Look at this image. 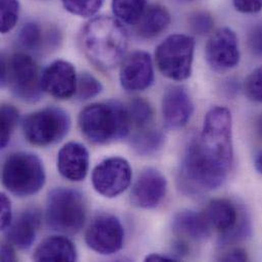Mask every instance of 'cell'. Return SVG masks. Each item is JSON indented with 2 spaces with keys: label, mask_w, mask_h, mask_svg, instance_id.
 <instances>
[{
  "label": "cell",
  "mask_w": 262,
  "mask_h": 262,
  "mask_svg": "<svg viewBox=\"0 0 262 262\" xmlns=\"http://www.w3.org/2000/svg\"><path fill=\"white\" fill-rule=\"evenodd\" d=\"M19 7L18 0H0V29L2 34L10 32L15 27L19 16Z\"/></svg>",
  "instance_id": "28"
},
{
  "label": "cell",
  "mask_w": 262,
  "mask_h": 262,
  "mask_svg": "<svg viewBox=\"0 0 262 262\" xmlns=\"http://www.w3.org/2000/svg\"><path fill=\"white\" fill-rule=\"evenodd\" d=\"M254 166H255L257 172L260 176H262V150H260L256 154V157H255V160H254Z\"/></svg>",
  "instance_id": "38"
},
{
  "label": "cell",
  "mask_w": 262,
  "mask_h": 262,
  "mask_svg": "<svg viewBox=\"0 0 262 262\" xmlns=\"http://www.w3.org/2000/svg\"><path fill=\"white\" fill-rule=\"evenodd\" d=\"M220 260H222V261H248L249 257H248L246 250H244L243 248L235 247V248H231L229 251L224 253L221 256Z\"/></svg>",
  "instance_id": "33"
},
{
  "label": "cell",
  "mask_w": 262,
  "mask_h": 262,
  "mask_svg": "<svg viewBox=\"0 0 262 262\" xmlns=\"http://www.w3.org/2000/svg\"><path fill=\"white\" fill-rule=\"evenodd\" d=\"M45 219L47 226L62 234L79 233L86 221V202L74 189L56 188L47 197Z\"/></svg>",
  "instance_id": "6"
},
{
  "label": "cell",
  "mask_w": 262,
  "mask_h": 262,
  "mask_svg": "<svg viewBox=\"0 0 262 262\" xmlns=\"http://www.w3.org/2000/svg\"><path fill=\"white\" fill-rule=\"evenodd\" d=\"M195 40L185 34H173L164 39L155 50L159 72L172 81H185L192 74Z\"/></svg>",
  "instance_id": "7"
},
{
  "label": "cell",
  "mask_w": 262,
  "mask_h": 262,
  "mask_svg": "<svg viewBox=\"0 0 262 262\" xmlns=\"http://www.w3.org/2000/svg\"><path fill=\"white\" fill-rule=\"evenodd\" d=\"M235 8L242 13H256L262 10V0H233Z\"/></svg>",
  "instance_id": "32"
},
{
  "label": "cell",
  "mask_w": 262,
  "mask_h": 262,
  "mask_svg": "<svg viewBox=\"0 0 262 262\" xmlns=\"http://www.w3.org/2000/svg\"><path fill=\"white\" fill-rule=\"evenodd\" d=\"M173 251L176 252V256H180V257H183L185 255H187V253L189 252V247H188V244L185 242V240L181 239V240H178L174 245H173Z\"/></svg>",
  "instance_id": "36"
},
{
  "label": "cell",
  "mask_w": 262,
  "mask_h": 262,
  "mask_svg": "<svg viewBox=\"0 0 262 262\" xmlns=\"http://www.w3.org/2000/svg\"><path fill=\"white\" fill-rule=\"evenodd\" d=\"M82 134L92 143L106 144L125 139L131 130L127 107L119 101L93 103L79 116Z\"/></svg>",
  "instance_id": "3"
},
{
  "label": "cell",
  "mask_w": 262,
  "mask_h": 262,
  "mask_svg": "<svg viewBox=\"0 0 262 262\" xmlns=\"http://www.w3.org/2000/svg\"><path fill=\"white\" fill-rule=\"evenodd\" d=\"M16 256L10 243L2 244L1 246V261H15Z\"/></svg>",
  "instance_id": "35"
},
{
  "label": "cell",
  "mask_w": 262,
  "mask_h": 262,
  "mask_svg": "<svg viewBox=\"0 0 262 262\" xmlns=\"http://www.w3.org/2000/svg\"><path fill=\"white\" fill-rule=\"evenodd\" d=\"M182 1H184V2H193L195 0H182Z\"/></svg>",
  "instance_id": "40"
},
{
  "label": "cell",
  "mask_w": 262,
  "mask_h": 262,
  "mask_svg": "<svg viewBox=\"0 0 262 262\" xmlns=\"http://www.w3.org/2000/svg\"><path fill=\"white\" fill-rule=\"evenodd\" d=\"M125 230L121 221L112 214H100L90 224L85 235L86 244L93 251L111 255L124 245Z\"/></svg>",
  "instance_id": "10"
},
{
  "label": "cell",
  "mask_w": 262,
  "mask_h": 262,
  "mask_svg": "<svg viewBox=\"0 0 262 262\" xmlns=\"http://www.w3.org/2000/svg\"><path fill=\"white\" fill-rule=\"evenodd\" d=\"M78 76L75 67L66 60L51 62L42 73L44 92L60 100L76 96Z\"/></svg>",
  "instance_id": "12"
},
{
  "label": "cell",
  "mask_w": 262,
  "mask_h": 262,
  "mask_svg": "<svg viewBox=\"0 0 262 262\" xmlns=\"http://www.w3.org/2000/svg\"><path fill=\"white\" fill-rule=\"evenodd\" d=\"M120 81L122 87L129 92L144 91L154 81V70L149 53L137 50L125 58L121 71Z\"/></svg>",
  "instance_id": "14"
},
{
  "label": "cell",
  "mask_w": 262,
  "mask_h": 262,
  "mask_svg": "<svg viewBox=\"0 0 262 262\" xmlns=\"http://www.w3.org/2000/svg\"><path fill=\"white\" fill-rule=\"evenodd\" d=\"M170 24V14L167 9L159 4L146 7L136 26L137 34L145 39L159 36Z\"/></svg>",
  "instance_id": "20"
},
{
  "label": "cell",
  "mask_w": 262,
  "mask_h": 262,
  "mask_svg": "<svg viewBox=\"0 0 262 262\" xmlns=\"http://www.w3.org/2000/svg\"><path fill=\"white\" fill-rule=\"evenodd\" d=\"M194 103L188 90L183 86L168 88L162 97V115L169 129H182L191 120Z\"/></svg>",
  "instance_id": "15"
},
{
  "label": "cell",
  "mask_w": 262,
  "mask_h": 262,
  "mask_svg": "<svg viewBox=\"0 0 262 262\" xmlns=\"http://www.w3.org/2000/svg\"><path fill=\"white\" fill-rule=\"evenodd\" d=\"M1 85H7L19 100L36 103L42 98V73L28 54L18 52L9 58H1Z\"/></svg>",
  "instance_id": "5"
},
{
  "label": "cell",
  "mask_w": 262,
  "mask_h": 262,
  "mask_svg": "<svg viewBox=\"0 0 262 262\" xmlns=\"http://www.w3.org/2000/svg\"><path fill=\"white\" fill-rule=\"evenodd\" d=\"M41 219V211L36 207L23 211L7 229L6 236L9 243L20 250L29 249L35 241Z\"/></svg>",
  "instance_id": "17"
},
{
  "label": "cell",
  "mask_w": 262,
  "mask_h": 262,
  "mask_svg": "<svg viewBox=\"0 0 262 262\" xmlns=\"http://www.w3.org/2000/svg\"><path fill=\"white\" fill-rule=\"evenodd\" d=\"M18 111L10 104H3L0 113V146L5 148L10 141L12 132L14 130L18 121Z\"/></svg>",
  "instance_id": "25"
},
{
  "label": "cell",
  "mask_w": 262,
  "mask_h": 262,
  "mask_svg": "<svg viewBox=\"0 0 262 262\" xmlns=\"http://www.w3.org/2000/svg\"><path fill=\"white\" fill-rule=\"evenodd\" d=\"M244 92L250 100L262 103V67L255 69L247 77L244 83Z\"/></svg>",
  "instance_id": "29"
},
{
  "label": "cell",
  "mask_w": 262,
  "mask_h": 262,
  "mask_svg": "<svg viewBox=\"0 0 262 262\" xmlns=\"http://www.w3.org/2000/svg\"><path fill=\"white\" fill-rule=\"evenodd\" d=\"M178 259H176L174 257H169V256H165V255H161V254H150L145 258V261L150 262H168V261H177Z\"/></svg>",
  "instance_id": "37"
},
{
  "label": "cell",
  "mask_w": 262,
  "mask_h": 262,
  "mask_svg": "<svg viewBox=\"0 0 262 262\" xmlns=\"http://www.w3.org/2000/svg\"><path fill=\"white\" fill-rule=\"evenodd\" d=\"M126 107L132 127H135L138 131L151 127V123L153 121V110L147 100L140 97L133 98Z\"/></svg>",
  "instance_id": "24"
},
{
  "label": "cell",
  "mask_w": 262,
  "mask_h": 262,
  "mask_svg": "<svg viewBox=\"0 0 262 262\" xmlns=\"http://www.w3.org/2000/svg\"><path fill=\"white\" fill-rule=\"evenodd\" d=\"M63 7L70 13L81 16L91 17L101 8L104 0H61Z\"/></svg>",
  "instance_id": "27"
},
{
  "label": "cell",
  "mask_w": 262,
  "mask_h": 262,
  "mask_svg": "<svg viewBox=\"0 0 262 262\" xmlns=\"http://www.w3.org/2000/svg\"><path fill=\"white\" fill-rule=\"evenodd\" d=\"M171 226L177 235L195 241H203L211 234V227L204 214L193 210L179 211L173 216Z\"/></svg>",
  "instance_id": "19"
},
{
  "label": "cell",
  "mask_w": 262,
  "mask_h": 262,
  "mask_svg": "<svg viewBox=\"0 0 262 262\" xmlns=\"http://www.w3.org/2000/svg\"><path fill=\"white\" fill-rule=\"evenodd\" d=\"M205 58L215 72H227L239 64L240 49L236 33L230 28L216 30L205 46Z\"/></svg>",
  "instance_id": "11"
},
{
  "label": "cell",
  "mask_w": 262,
  "mask_h": 262,
  "mask_svg": "<svg viewBox=\"0 0 262 262\" xmlns=\"http://www.w3.org/2000/svg\"><path fill=\"white\" fill-rule=\"evenodd\" d=\"M89 160V152L83 144L70 142L57 154V169L64 179L81 182L88 173Z\"/></svg>",
  "instance_id": "16"
},
{
  "label": "cell",
  "mask_w": 262,
  "mask_h": 262,
  "mask_svg": "<svg viewBox=\"0 0 262 262\" xmlns=\"http://www.w3.org/2000/svg\"><path fill=\"white\" fill-rule=\"evenodd\" d=\"M255 131L257 136L262 139V114L256 119V122H255Z\"/></svg>",
  "instance_id": "39"
},
{
  "label": "cell",
  "mask_w": 262,
  "mask_h": 262,
  "mask_svg": "<svg viewBox=\"0 0 262 262\" xmlns=\"http://www.w3.org/2000/svg\"><path fill=\"white\" fill-rule=\"evenodd\" d=\"M167 181L154 167L145 168L138 177L131 192L132 202L141 208L152 209L157 207L165 197Z\"/></svg>",
  "instance_id": "13"
},
{
  "label": "cell",
  "mask_w": 262,
  "mask_h": 262,
  "mask_svg": "<svg viewBox=\"0 0 262 262\" xmlns=\"http://www.w3.org/2000/svg\"><path fill=\"white\" fill-rule=\"evenodd\" d=\"M191 30L197 35H206L213 29L214 20L208 12L199 11L191 15L189 19Z\"/></svg>",
  "instance_id": "30"
},
{
  "label": "cell",
  "mask_w": 262,
  "mask_h": 262,
  "mask_svg": "<svg viewBox=\"0 0 262 262\" xmlns=\"http://www.w3.org/2000/svg\"><path fill=\"white\" fill-rule=\"evenodd\" d=\"M33 259L38 262H73L78 259L74 243L63 236H52L43 240L34 251Z\"/></svg>",
  "instance_id": "18"
},
{
  "label": "cell",
  "mask_w": 262,
  "mask_h": 262,
  "mask_svg": "<svg viewBox=\"0 0 262 262\" xmlns=\"http://www.w3.org/2000/svg\"><path fill=\"white\" fill-rule=\"evenodd\" d=\"M81 44L85 55L97 69L110 71L123 60L129 38L123 23L118 18L100 15L85 25Z\"/></svg>",
  "instance_id": "2"
},
{
  "label": "cell",
  "mask_w": 262,
  "mask_h": 262,
  "mask_svg": "<svg viewBox=\"0 0 262 262\" xmlns=\"http://www.w3.org/2000/svg\"><path fill=\"white\" fill-rule=\"evenodd\" d=\"M50 33L48 35H44L43 29L37 23L30 21L24 25L19 34H18V43L19 45L26 49L31 51H36L42 48L45 42L48 44L52 43Z\"/></svg>",
  "instance_id": "23"
},
{
  "label": "cell",
  "mask_w": 262,
  "mask_h": 262,
  "mask_svg": "<svg viewBox=\"0 0 262 262\" xmlns=\"http://www.w3.org/2000/svg\"><path fill=\"white\" fill-rule=\"evenodd\" d=\"M234 162L233 119L224 106L211 108L201 133L188 145L181 167V186L190 194L213 191L228 179Z\"/></svg>",
  "instance_id": "1"
},
{
  "label": "cell",
  "mask_w": 262,
  "mask_h": 262,
  "mask_svg": "<svg viewBox=\"0 0 262 262\" xmlns=\"http://www.w3.org/2000/svg\"><path fill=\"white\" fill-rule=\"evenodd\" d=\"M164 134L157 129L148 127L137 132L131 140L133 149L142 156L157 153L164 145Z\"/></svg>",
  "instance_id": "21"
},
{
  "label": "cell",
  "mask_w": 262,
  "mask_h": 262,
  "mask_svg": "<svg viewBox=\"0 0 262 262\" xmlns=\"http://www.w3.org/2000/svg\"><path fill=\"white\" fill-rule=\"evenodd\" d=\"M46 181L42 160L34 153L9 154L2 166V184L13 195L29 197L38 193Z\"/></svg>",
  "instance_id": "4"
},
{
  "label": "cell",
  "mask_w": 262,
  "mask_h": 262,
  "mask_svg": "<svg viewBox=\"0 0 262 262\" xmlns=\"http://www.w3.org/2000/svg\"><path fill=\"white\" fill-rule=\"evenodd\" d=\"M146 7V0H113V11L116 18L127 25L135 26Z\"/></svg>",
  "instance_id": "22"
},
{
  "label": "cell",
  "mask_w": 262,
  "mask_h": 262,
  "mask_svg": "<svg viewBox=\"0 0 262 262\" xmlns=\"http://www.w3.org/2000/svg\"><path fill=\"white\" fill-rule=\"evenodd\" d=\"M0 209H1V230L5 231L12 223V209L9 198L5 194L0 195Z\"/></svg>",
  "instance_id": "31"
},
{
  "label": "cell",
  "mask_w": 262,
  "mask_h": 262,
  "mask_svg": "<svg viewBox=\"0 0 262 262\" xmlns=\"http://www.w3.org/2000/svg\"><path fill=\"white\" fill-rule=\"evenodd\" d=\"M102 84L98 79L88 72H84L78 76L76 97L81 100H89L96 97L102 91Z\"/></svg>",
  "instance_id": "26"
},
{
  "label": "cell",
  "mask_w": 262,
  "mask_h": 262,
  "mask_svg": "<svg viewBox=\"0 0 262 262\" xmlns=\"http://www.w3.org/2000/svg\"><path fill=\"white\" fill-rule=\"evenodd\" d=\"M249 45L255 54H262V29L254 28L249 35Z\"/></svg>",
  "instance_id": "34"
},
{
  "label": "cell",
  "mask_w": 262,
  "mask_h": 262,
  "mask_svg": "<svg viewBox=\"0 0 262 262\" xmlns=\"http://www.w3.org/2000/svg\"><path fill=\"white\" fill-rule=\"evenodd\" d=\"M132 167L122 157H110L102 160L92 172V184L100 195L115 198L124 193L132 182Z\"/></svg>",
  "instance_id": "9"
},
{
  "label": "cell",
  "mask_w": 262,
  "mask_h": 262,
  "mask_svg": "<svg viewBox=\"0 0 262 262\" xmlns=\"http://www.w3.org/2000/svg\"><path fill=\"white\" fill-rule=\"evenodd\" d=\"M71 129L69 114L56 106L46 107L27 116L23 132L28 142L35 146H49L60 142Z\"/></svg>",
  "instance_id": "8"
}]
</instances>
